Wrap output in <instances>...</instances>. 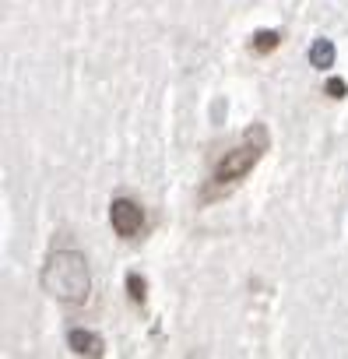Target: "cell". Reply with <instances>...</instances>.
Returning a JSON list of instances; mask_svg holds the SVG:
<instances>
[{
  "label": "cell",
  "instance_id": "6da1fadb",
  "mask_svg": "<svg viewBox=\"0 0 348 359\" xmlns=\"http://www.w3.org/2000/svg\"><path fill=\"white\" fill-rule=\"evenodd\" d=\"M267 148H271L267 127H264V123H250L246 134H243V141L232 144V148L218 158L211 180H208L204 191H201V201H218V198H225L236 184H243V180L250 176V169L267 155Z\"/></svg>",
  "mask_w": 348,
  "mask_h": 359
},
{
  "label": "cell",
  "instance_id": "7a4b0ae2",
  "mask_svg": "<svg viewBox=\"0 0 348 359\" xmlns=\"http://www.w3.org/2000/svg\"><path fill=\"white\" fill-rule=\"evenodd\" d=\"M39 278L43 289L67 306H85L92 296V271L81 250H50Z\"/></svg>",
  "mask_w": 348,
  "mask_h": 359
},
{
  "label": "cell",
  "instance_id": "3957f363",
  "mask_svg": "<svg viewBox=\"0 0 348 359\" xmlns=\"http://www.w3.org/2000/svg\"><path fill=\"white\" fill-rule=\"evenodd\" d=\"M109 222H113V233L123 236V240H137L144 229H148V212L137 198H113L109 205Z\"/></svg>",
  "mask_w": 348,
  "mask_h": 359
},
{
  "label": "cell",
  "instance_id": "277c9868",
  "mask_svg": "<svg viewBox=\"0 0 348 359\" xmlns=\"http://www.w3.org/2000/svg\"><path fill=\"white\" fill-rule=\"evenodd\" d=\"M67 345L78 352V355H102V338L88 327H71L67 331Z\"/></svg>",
  "mask_w": 348,
  "mask_h": 359
},
{
  "label": "cell",
  "instance_id": "5b68a950",
  "mask_svg": "<svg viewBox=\"0 0 348 359\" xmlns=\"http://www.w3.org/2000/svg\"><path fill=\"white\" fill-rule=\"evenodd\" d=\"M278 46H281V32H274V29H260V32L250 36V50H253L257 57H267V53H274Z\"/></svg>",
  "mask_w": 348,
  "mask_h": 359
},
{
  "label": "cell",
  "instance_id": "8992f818",
  "mask_svg": "<svg viewBox=\"0 0 348 359\" xmlns=\"http://www.w3.org/2000/svg\"><path fill=\"white\" fill-rule=\"evenodd\" d=\"M123 289H127V296H130L134 306H144V303H148V278H144V275L130 271L127 282H123Z\"/></svg>",
  "mask_w": 348,
  "mask_h": 359
},
{
  "label": "cell",
  "instance_id": "52a82bcc",
  "mask_svg": "<svg viewBox=\"0 0 348 359\" xmlns=\"http://www.w3.org/2000/svg\"><path fill=\"white\" fill-rule=\"evenodd\" d=\"M309 64L320 67V71L330 67V64H334V43H330V39H316V43L309 46Z\"/></svg>",
  "mask_w": 348,
  "mask_h": 359
},
{
  "label": "cell",
  "instance_id": "ba28073f",
  "mask_svg": "<svg viewBox=\"0 0 348 359\" xmlns=\"http://www.w3.org/2000/svg\"><path fill=\"white\" fill-rule=\"evenodd\" d=\"M327 95H330V99H344V95H348L344 78H330V81H327Z\"/></svg>",
  "mask_w": 348,
  "mask_h": 359
}]
</instances>
